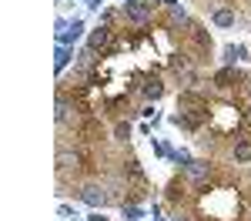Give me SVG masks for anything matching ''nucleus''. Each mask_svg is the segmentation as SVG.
<instances>
[{
  "mask_svg": "<svg viewBox=\"0 0 251 221\" xmlns=\"http://www.w3.org/2000/svg\"><path fill=\"white\" fill-rule=\"evenodd\" d=\"M245 77H248V74H245V71H238V67H234V64H228V67H221V71H218V74H214V87H218V91H225V94H228V91H238V87H241V84H245Z\"/></svg>",
  "mask_w": 251,
  "mask_h": 221,
  "instance_id": "obj_2",
  "label": "nucleus"
},
{
  "mask_svg": "<svg viewBox=\"0 0 251 221\" xmlns=\"http://www.w3.org/2000/svg\"><path fill=\"white\" fill-rule=\"evenodd\" d=\"M121 171H124V178H131L134 184H148V174H144V168L137 164V158H124Z\"/></svg>",
  "mask_w": 251,
  "mask_h": 221,
  "instance_id": "obj_7",
  "label": "nucleus"
},
{
  "mask_svg": "<svg viewBox=\"0 0 251 221\" xmlns=\"http://www.w3.org/2000/svg\"><path fill=\"white\" fill-rule=\"evenodd\" d=\"M141 94H144L148 100H157L161 94H164V80H161V77H148V80H144V87H141Z\"/></svg>",
  "mask_w": 251,
  "mask_h": 221,
  "instance_id": "obj_9",
  "label": "nucleus"
},
{
  "mask_svg": "<svg viewBox=\"0 0 251 221\" xmlns=\"http://www.w3.org/2000/svg\"><path fill=\"white\" fill-rule=\"evenodd\" d=\"M211 20L218 27H234V24H238V10H234V7H218L211 14Z\"/></svg>",
  "mask_w": 251,
  "mask_h": 221,
  "instance_id": "obj_8",
  "label": "nucleus"
},
{
  "mask_svg": "<svg viewBox=\"0 0 251 221\" xmlns=\"http://www.w3.org/2000/svg\"><path fill=\"white\" fill-rule=\"evenodd\" d=\"M248 124V118H245V111H238V104H214L211 107V127L218 138H241L238 131Z\"/></svg>",
  "mask_w": 251,
  "mask_h": 221,
  "instance_id": "obj_1",
  "label": "nucleus"
},
{
  "mask_svg": "<svg viewBox=\"0 0 251 221\" xmlns=\"http://www.w3.org/2000/svg\"><path fill=\"white\" fill-rule=\"evenodd\" d=\"M114 134H117V141H127V134H131V124H124V121H121V124L114 127Z\"/></svg>",
  "mask_w": 251,
  "mask_h": 221,
  "instance_id": "obj_14",
  "label": "nucleus"
},
{
  "mask_svg": "<svg viewBox=\"0 0 251 221\" xmlns=\"http://www.w3.org/2000/svg\"><path fill=\"white\" fill-rule=\"evenodd\" d=\"M174 221H194V218H181V215H177V218H174Z\"/></svg>",
  "mask_w": 251,
  "mask_h": 221,
  "instance_id": "obj_16",
  "label": "nucleus"
},
{
  "mask_svg": "<svg viewBox=\"0 0 251 221\" xmlns=\"http://www.w3.org/2000/svg\"><path fill=\"white\" fill-rule=\"evenodd\" d=\"M114 40H117V30H114V27H107V24H100L97 30H91L87 47H91V50H100V54L107 57V54H111V47H114Z\"/></svg>",
  "mask_w": 251,
  "mask_h": 221,
  "instance_id": "obj_3",
  "label": "nucleus"
},
{
  "mask_svg": "<svg viewBox=\"0 0 251 221\" xmlns=\"http://www.w3.org/2000/svg\"><path fill=\"white\" fill-rule=\"evenodd\" d=\"M231 158H234V164H248V161H251V134H241V138H234V144H231Z\"/></svg>",
  "mask_w": 251,
  "mask_h": 221,
  "instance_id": "obj_6",
  "label": "nucleus"
},
{
  "mask_svg": "<svg viewBox=\"0 0 251 221\" xmlns=\"http://www.w3.org/2000/svg\"><path fill=\"white\" fill-rule=\"evenodd\" d=\"M67 60H71V50H67V47L60 44V47H57V57H54V64H57V71H64V67H67Z\"/></svg>",
  "mask_w": 251,
  "mask_h": 221,
  "instance_id": "obj_11",
  "label": "nucleus"
},
{
  "mask_svg": "<svg viewBox=\"0 0 251 221\" xmlns=\"http://www.w3.org/2000/svg\"><path fill=\"white\" fill-rule=\"evenodd\" d=\"M84 3H87V7H100L104 0H84Z\"/></svg>",
  "mask_w": 251,
  "mask_h": 221,
  "instance_id": "obj_15",
  "label": "nucleus"
},
{
  "mask_svg": "<svg viewBox=\"0 0 251 221\" xmlns=\"http://www.w3.org/2000/svg\"><path fill=\"white\" fill-rule=\"evenodd\" d=\"M248 218H251V208H248Z\"/></svg>",
  "mask_w": 251,
  "mask_h": 221,
  "instance_id": "obj_17",
  "label": "nucleus"
},
{
  "mask_svg": "<svg viewBox=\"0 0 251 221\" xmlns=\"http://www.w3.org/2000/svg\"><path fill=\"white\" fill-rule=\"evenodd\" d=\"M77 198L84 201V204H91V208H104L107 201H111V195H104V188H97V184H87V188H80Z\"/></svg>",
  "mask_w": 251,
  "mask_h": 221,
  "instance_id": "obj_5",
  "label": "nucleus"
},
{
  "mask_svg": "<svg viewBox=\"0 0 251 221\" xmlns=\"http://www.w3.org/2000/svg\"><path fill=\"white\" fill-rule=\"evenodd\" d=\"M80 30H84V24H80V20H74L67 30H60V34H57V40L64 44V47H67V44H74V40L80 37Z\"/></svg>",
  "mask_w": 251,
  "mask_h": 221,
  "instance_id": "obj_10",
  "label": "nucleus"
},
{
  "mask_svg": "<svg viewBox=\"0 0 251 221\" xmlns=\"http://www.w3.org/2000/svg\"><path fill=\"white\" fill-rule=\"evenodd\" d=\"M124 17L131 20V24H137V27H148L154 20V7L144 3V0H127L124 3Z\"/></svg>",
  "mask_w": 251,
  "mask_h": 221,
  "instance_id": "obj_4",
  "label": "nucleus"
},
{
  "mask_svg": "<svg viewBox=\"0 0 251 221\" xmlns=\"http://www.w3.org/2000/svg\"><path fill=\"white\" fill-rule=\"evenodd\" d=\"M94 60H97V50H91V47L80 50V67H94Z\"/></svg>",
  "mask_w": 251,
  "mask_h": 221,
  "instance_id": "obj_12",
  "label": "nucleus"
},
{
  "mask_svg": "<svg viewBox=\"0 0 251 221\" xmlns=\"http://www.w3.org/2000/svg\"><path fill=\"white\" fill-rule=\"evenodd\" d=\"M141 218V208L137 204H124V221H137Z\"/></svg>",
  "mask_w": 251,
  "mask_h": 221,
  "instance_id": "obj_13",
  "label": "nucleus"
}]
</instances>
